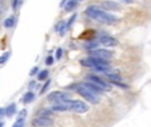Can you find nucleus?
Wrapping results in <instances>:
<instances>
[{
  "instance_id": "nucleus-1",
  "label": "nucleus",
  "mask_w": 151,
  "mask_h": 127,
  "mask_svg": "<svg viewBox=\"0 0 151 127\" xmlns=\"http://www.w3.org/2000/svg\"><path fill=\"white\" fill-rule=\"evenodd\" d=\"M85 15L89 19H91V20L98 21V23H102V24H114L118 21V19L114 15L101 9L97 5H89L85 9Z\"/></svg>"
},
{
  "instance_id": "nucleus-2",
  "label": "nucleus",
  "mask_w": 151,
  "mask_h": 127,
  "mask_svg": "<svg viewBox=\"0 0 151 127\" xmlns=\"http://www.w3.org/2000/svg\"><path fill=\"white\" fill-rule=\"evenodd\" d=\"M76 90H77V93L80 94L82 98H85L88 102H90V103H98L99 102V98L98 95L99 94L94 93L93 90H90V89L88 88V86H85L83 83H78L77 86H76Z\"/></svg>"
},
{
  "instance_id": "nucleus-3",
  "label": "nucleus",
  "mask_w": 151,
  "mask_h": 127,
  "mask_svg": "<svg viewBox=\"0 0 151 127\" xmlns=\"http://www.w3.org/2000/svg\"><path fill=\"white\" fill-rule=\"evenodd\" d=\"M81 64L86 67H90V69H93V67H96V66H109L110 65L109 60H102V58L91 57V56H89L88 58L81 60Z\"/></svg>"
},
{
  "instance_id": "nucleus-4",
  "label": "nucleus",
  "mask_w": 151,
  "mask_h": 127,
  "mask_svg": "<svg viewBox=\"0 0 151 127\" xmlns=\"http://www.w3.org/2000/svg\"><path fill=\"white\" fill-rule=\"evenodd\" d=\"M68 99H70V95L68 93H64V91H53L48 95V101L50 103H58V102L68 101Z\"/></svg>"
},
{
  "instance_id": "nucleus-5",
  "label": "nucleus",
  "mask_w": 151,
  "mask_h": 127,
  "mask_svg": "<svg viewBox=\"0 0 151 127\" xmlns=\"http://www.w3.org/2000/svg\"><path fill=\"white\" fill-rule=\"evenodd\" d=\"M88 81H90V82L96 83V85H98L99 88H102L105 91L106 90H110L111 89V83L110 82H106L105 80H102L101 77H98V75H94V74H90L88 77Z\"/></svg>"
},
{
  "instance_id": "nucleus-6",
  "label": "nucleus",
  "mask_w": 151,
  "mask_h": 127,
  "mask_svg": "<svg viewBox=\"0 0 151 127\" xmlns=\"http://www.w3.org/2000/svg\"><path fill=\"white\" fill-rule=\"evenodd\" d=\"M70 111L77 113V114H82V113L89 111V106L82 101H73L72 99V105H70Z\"/></svg>"
},
{
  "instance_id": "nucleus-7",
  "label": "nucleus",
  "mask_w": 151,
  "mask_h": 127,
  "mask_svg": "<svg viewBox=\"0 0 151 127\" xmlns=\"http://www.w3.org/2000/svg\"><path fill=\"white\" fill-rule=\"evenodd\" d=\"M90 56L91 57L102 58V60H110V58H113V52L106 49H94L90 50Z\"/></svg>"
},
{
  "instance_id": "nucleus-8",
  "label": "nucleus",
  "mask_w": 151,
  "mask_h": 127,
  "mask_svg": "<svg viewBox=\"0 0 151 127\" xmlns=\"http://www.w3.org/2000/svg\"><path fill=\"white\" fill-rule=\"evenodd\" d=\"M70 105H72V99L68 101H63L58 103H53L52 106V111H70Z\"/></svg>"
},
{
  "instance_id": "nucleus-9",
  "label": "nucleus",
  "mask_w": 151,
  "mask_h": 127,
  "mask_svg": "<svg viewBox=\"0 0 151 127\" xmlns=\"http://www.w3.org/2000/svg\"><path fill=\"white\" fill-rule=\"evenodd\" d=\"M99 44L105 45V47H117L118 45V40L114 39L110 34H102L99 37Z\"/></svg>"
},
{
  "instance_id": "nucleus-10",
  "label": "nucleus",
  "mask_w": 151,
  "mask_h": 127,
  "mask_svg": "<svg viewBox=\"0 0 151 127\" xmlns=\"http://www.w3.org/2000/svg\"><path fill=\"white\" fill-rule=\"evenodd\" d=\"M52 119H49V117H37L36 119L32 121V125L35 127H49L52 126Z\"/></svg>"
},
{
  "instance_id": "nucleus-11",
  "label": "nucleus",
  "mask_w": 151,
  "mask_h": 127,
  "mask_svg": "<svg viewBox=\"0 0 151 127\" xmlns=\"http://www.w3.org/2000/svg\"><path fill=\"white\" fill-rule=\"evenodd\" d=\"M101 5L104 8H106L107 11H113V9H118V8H119V4L113 1V0H105V1H102Z\"/></svg>"
},
{
  "instance_id": "nucleus-12",
  "label": "nucleus",
  "mask_w": 151,
  "mask_h": 127,
  "mask_svg": "<svg viewBox=\"0 0 151 127\" xmlns=\"http://www.w3.org/2000/svg\"><path fill=\"white\" fill-rule=\"evenodd\" d=\"M83 85L85 86H88L89 89H90V90H93L94 93H97V94H99V95H101L102 93H104V89L102 88H99L98 85H96V83H93V82H90V81H86V82H83Z\"/></svg>"
},
{
  "instance_id": "nucleus-13",
  "label": "nucleus",
  "mask_w": 151,
  "mask_h": 127,
  "mask_svg": "<svg viewBox=\"0 0 151 127\" xmlns=\"http://www.w3.org/2000/svg\"><path fill=\"white\" fill-rule=\"evenodd\" d=\"M66 28H68V25H66L65 21H60V23L57 24V27H56V31L60 33V36H64V34H65Z\"/></svg>"
},
{
  "instance_id": "nucleus-14",
  "label": "nucleus",
  "mask_w": 151,
  "mask_h": 127,
  "mask_svg": "<svg viewBox=\"0 0 151 127\" xmlns=\"http://www.w3.org/2000/svg\"><path fill=\"white\" fill-rule=\"evenodd\" d=\"M33 99H35V94L32 93V91H28L25 95H23V98H21V102H23V103H29V102H32Z\"/></svg>"
},
{
  "instance_id": "nucleus-15",
  "label": "nucleus",
  "mask_w": 151,
  "mask_h": 127,
  "mask_svg": "<svg viewBox=\"0 0 151 127\" xmlns=\"http://www.w3.org/2000/svg\"><path fill=\"white\" fill-rule=\"evenodd\" d=\"M50 114H52V109H40L36 117H50Z\"/></svg>"
},
{
  "instance_id": "nucleus-16",
  "label": "nucleus",
  "mask_w": 151,
  "mask_h": 127,
  "mask_svg": "<svg viewBox=\"0 0 151 127\" xmlns=\"http://www.w3.org/2000/svg\"><path fill=\"white\" fill-rule=\"evenodd\" d=\"M76 5H77V0H69V1L65 4V7H64V8H65L66 12H70L72 9H74V8H76Z\"/></svg>"
},
{
  "instance_id": "nucleus-17",
  "label": "nucleus",
  "mask_w": 151,
  "mask_h": 127,
  "mask_svg": "<svg viewBox=\"0 0 151 127\" xmlns=\"http://www.w3.org/2000/svg\"><path fill=\"white\" fill-rule=\"evenodd\" d=\"M15 113H16V105L15 103L9 105V106L5 109V115H7V117H12Z\"/></svg>"
},
{
  "instance_id": "nucleus-18",
  "label": "nucleus",
  "mask_w": 151,
  "mask_h": 127,
  "mask_svg": "<svg viewBox=\"0 0 151 127\" xmlns=\"http://www.w3.org/2000/svg\"><path fill=\"white\" fill-rule=\"evenodd\" d=\"M98 45H99V42H97V41H89L85 44V48L88 50H94V49H98Z\"/></svg>"
},
{
  "instance_id": "nucleus-19",
  "label": "nucleus",
  "mask_w": 151,
  "mask_h": 127,
  "mask_svg": "<svg viewBox=\"0 0 151 127\" xmlns=\"http://www.w3.org/2000/svg\"><path fill=\"white\" fill-rule=\"evenodd\" d=\"M15 21H16V19L13 17V16H11V17H8L7 20L4 21V27L5 28H12V27L15 25Z\"/></svg>"
},
{
  "instance_id": "nucleus-20",
  "label": "nucleus",
  "mask_w": 151,
  "mask_h": 127,
  "mask_svg": "<svg viewBox=\"0 0 151 127\" xmlns=\"http://www.w3.org/2000/svg\"><path fill=\"white\" fill-rule=\"evenodd\" d=\"M105 77H107L109 80L114 81V82H117V81L121 80V75H118V74H111V73H106V74H105Z\"/></svg>"
},
{
  "instance_id": "nucleus-21",
  "label": "nucleus",
  "mask_w": 151,
  "mask_h": 127,
  "mask_svg": "<svg viewBox=\"0 0 151 127\" xmlns=\"http://www.w3.org/2000/svg\"><path fill=\"white\" fill-rule=\"evenodd\" d=\"M23 4V0H12V8L13 11H17L19 7Z\"/></svg>"
},
{
  "instance_id": "nucleus-22",
  "label": "nucleus",
  "mask_w": 151,
  "mask_h": 127,
  "mask_svg": "<svg viewBox=\"0 0 151 127\" xmlns=\"http://www.w3.org/2000/svg\"><path fill=\"white\" fill-rule=\"evenodd\" d=\"M9 55L11 53L9 52H5L4 55L1 56V57H0V65H3V64H5L8 61V58H9Z\"/></svg>"
},
{
  "instance_id": "nucleus-23",
  "label": "nucleus",
  "mask_w": 151,
  "mask_h": 127,
  "mask_svg": "<svg viewBox=\"0 0 151 127\" xmlns=\"http://www.w3.org/2000/svg\"><path fill=\"white\" fill-rule=\"evenodd\" d=\"M47 77H48V70H41V72L39 73V75H37V78H39L40 81L45 80Z\"/></svg>"
},
{
  "instance_id": "nucleus-24",
  "label": "nucleus",
  "mask_w": 151,
  "mask_h": 127,
  "mask_svg": "<svg viewBox=\"0 0 151 127\" xmlns=\"http://www.w3.org/2000/svg\"><path fill=\"white\" fill-rule=\"evenodd\" d=\"M12 127H24V119L23 118H17V121H16Z\"/></svg>"
},
{
  "instance_id": "nucleus-25",
  "label": "nucleus",
  "mask_w": 151,
  "mask_h": 127,
  "mask_svg": "<svg viewBox=\"0 0 151 127\" xmlns=\"http://www.w3.org/2000/svg\"><path fill=\"white\" fill-rule=\"evenodd\" d=\"M49 85H50V81H47V82H45V85L41 88V93H42V94H44L45 91H47V89L49 88Z\"/></svg>"
},
{
  "instance_id": "nucleus-26",
  "label": "nucleus",
  "mask_w": 151,
  "mask_h": 127,
  "mask_svg": "<svg viewBox=\"0 0 151 127\" xmlns=\"http://www.w3.org/2000/svg\"><path fill=\"white\" fill-rule=\"evenodd\" d=\"M61 57H63V49H61V48H58L57 52H56V58H57V60H60Z\"/></svg>"
},
{
  "instance_id": "nucleus-27",
  "label": "nucleus",
  "mask_w": 151,
  "mask_h": 127,
  "mask_svg": "<svg viewBox=\"0 0 151 127\" xmlns=\"http://www.w3.org/2000/svg\"><path fill=\"white\" fill-rule=\"evenodd\" d=\"M53 61H55V58H53L52 56H48L47 60H45V62H47V65H53Z\"/></svg>"
},
{
  "instance_id": "nucleus-28",
  "label": "nucleus",
  "mask_w": 151,
  "mask_h": 127,
  "mask_svg": "<svg viewBox=\"0 0 151 127\" xmlns=\"http://www.w3.org/2000/svg\"><path fill=\"white\" fill-rule=\"evenodd\" d=\"M76 17H77V15H72V17L69 19V21H68V23H66V25H68V27H70L72 24H73V21L76 20Z\"/></svg>"
},
{
  "instance_id": "nucleus-29",
  "label": "nucleus",
  "mask_w": 151,
  "mask_h": 127,
  "mask_svg": "<svg viewBox=\"0 0 151 127\" xmlns=\"http://www.w3.org/2000/svg\"><path fill=\"white\" fill-rule=\"evenodd\" d=\"M25 115H27V110H23V111L19 113V118H23V119H25Z\"/></svg>"
},
{
  "instance_id": "nucleus-30",
  "label": "nucleus",
  "mask_w": 151,
  "mask_h": 127,
  "mask_svg": "<svg viewBox=\"0 0 151 127\" xmlns=\"http://www.w3.org/2000/svg\"><path fill=\"white\" fill-rule=\"evenodd\" d=\"M5 115V109H0V119Z\"/></svg>"
},
{
  "instance_id": "nucleus-31",
  "label": "nucleus",
  "mask_w": 151,
  "mask_h": 127,
  "mask_svg": "<svg viewBox=\"0 0 151 127\" xmlns=\"http://www.w3.org/2000/svg\"><path fill=\"white\" fill-rule=\"evenodd\" d=\"M37 73V67H33V69L31 70V75H33V74H36Z\"/></svg>"
},
{
  "instance_id": "nucleus-32",
  "label": "nucleus",
  "mask_w": 151,
  "mask_h": 127,
  "mask_svg": "<svg viewBox=\"0 0 151 127\" xmlns=\"http://www.w3.org/2000/svg\"><path fill=\"white\" fill-rule=\"evenodd\" d=\"M69 1V0H63V1H61V7H65V4H66V3H68Z\"/></svg>"
},
{
  "instance_id": "nucleus-33",
  "label": "nucleus",
  "mask_w": 151,
  "mask_h": 127,
  "mask_svg": "<svg viewBox=\"0 0 151 127\" xmlns=\"http://www.w3.org/2000/svg\"><path fill=\"white\" fill-rule=\"evenodd\" d=\"M122 1H123V3H127V4H130V3H133L134 0H122Z\"/></svg>"
},
{
  "instance_id": "nucleus-34",
  "label": "nucleus",
  "mask_w": 151,
  "mask_h": 127,
  "mask_svg": "<svg viewBox=\"0 0 151 127\" xmlns=\"http://www.w3.org/2000/svg\"><path fill=\"white\" fill-rule=\"evenodd\" d=\"M35 85H36V83H35V82H31V83H29V89L35 88Z\"/></svg>"
},
{
  "instance_id": "nucleus-35",
  "label": "nucleus",
  "mask_w": 151,
  "mask_h": 127,
  "mask_svg": "<svg viewBox=\"0 0 151 127\" xmlns=\"http://www.w3.org/2000/svg\"><path fill=\"white\" fill-rule=\"evenodd\" d=\"M0 127H4V123L3 122H0Z\"/></svg>"
},
{
  "instance_id": "nucleus-36",
  "label": "nucleus",
  "mask_w": 151,
  "mask_h": 127,
  "mask_svg": "<svg viewBox=\"0 0 151 127\" xmlns=\"http://www.w3.org/2000/svg\"><path fill=\"white\" fill-rule=\"evenodd\" d=\"M77 1H82V0H77Z\"/></svg>"
}]
</instances>
